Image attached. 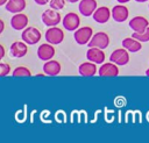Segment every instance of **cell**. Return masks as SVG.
Segmentation results:
<instances>
[{
	"instance_id": "cell-1",
	"label": "cell",
	"mask_w": 149,
	"mask_h": 143,
	"mask_svg": "<svg viewBox=\"0 0 149 143\" xmlns=\"http://www.w3.org/2000/svg\"><path fill=\"white\" fill-rule=\"evenodd\" d=\"M92 36H93V29L88 26L78 28L77 30H74V34H73V38H74L76 43L79 45L87 44L91 41Z\"/></svg>"
},
{
	"instance_id": "cell-2",
	"label": "cell",
	"mask_w": 149,
	"mask_h": 143,
	"mask_svg": "<svg viewBox=\"0 0 149 143\" xmlns=\"http://www.w3.org/2000/svg\"><path fill=\"white\" fill-rule=\"evenodd\" d=\"M41 37H42L41 31L35 27H27L22 30V34H21L22 41H24L28 45L36 44L37 42H40Z\"/></svg>"
},
{
	"instance_id": "cell-3",
	"label": "cell",
	"mask_w": 149,
	"mask_h": 143,
	"mask_svg": "<svg viewBox=\"0 0 149 143\" xmlns=\"http://www.w3.org/2000/svg\"><path fill=\"white\" fill-rule=\"evenodd\" d=\"M87 45H88V48L106 49L109 45V36L105 31H98L92 36V38L87 43Z\"/></svg>"
},
{
	"instance_id": "cell-4",
	"label": "cell",
	"mask_w": 149,
	"mask_h": 143,
	"mask_svg": "<svg viewBox=\"0 0 149 143\" xmlns=\"http://www.w3.org/2000/svg\"><path fill=\"white\" fill-rule=\"evenodd\" d=\"M109 62H113L119 66H123V65L128 64V62H129V51L123 47L119 48V49H115L109 56Z\"/></svg>"
},
{
	"instance_id": "cell-5",
	"label": "cell",
	"mask_w": 149,
	"mask_h": 143,
	"mask_svg": "<svg viewBox=\"0 0 149 143\" xmlns=\"http://www.w3.org/2000/svg\"><path fill=\"white\" fill-rule=\"evenodd\" d=\"M41 19H42V22H43L47 27L57 26V24L62 21L61 14H59L57 10L52 9V8L44 10V12L42 13V15H41Z\"/></svg>"
},
{
	"instance_id": "cell-6",
	"label": "cell",
	"mask_w": 149,
	"mask_h": 143,
	"mask_svg": "<svg viewBox=\"0 0 149 143\" xmlns=\"http://www.w3.org/2000/svg\"><path fill=\"white\" fill-rule=\"evenodd\" d=\"M62 23H63V27L69 30V31H74L79 28V24H80V17L77 13H73V12H69L65 14V16L62 19Z\"/></svg>"
},
{
	"instance_id": "cell-7",
	"label": "cell",
	"mask_w": 149,
	"mask_h": 143,
	"mask_svg": "<svg viewBox=\"0 0 149 143\" xmlns=\"http://www.w3.org/2000/svg\"><path fill=\"white\" fill-rule=\"evenodd\" d=\"M45 40H47V42H49V43H51L54 45L55 44H59L64 40V31L61 28L56 27V26L50 27L45 31Z\"/></svg>"
},
{
	"instance_id": "cell-8",
	"label": "cell",
	"mask_w": 149,
	"mask_h": 143,
	"mask_svg": "<svg viewBox=\"0 0 149 143\" xmlns=\"http://www.w3.org/2000/svg\"><path fill=\"white\" fill-rule=\"evenodd\" d=\"M54 44H51V43H43V44H41L38 48H37V57L41 59V60H43V62H47V60H50V59H52V57L55 56V53H56V50H55V48L52 47Z\"/></svg>"
},
{
	"instance_id": "cell-9",
	"label": "cell",
	"mask_w": 149,
	"mask_h": 143,
	"mask_svg": "<svg viewBox=\"0 0 149 143\" xmlns=\"http://www.w3.org/2000/svg\"><path fill=\"white\" fill-rule=\"evenodd\" d=\"M97 8H98L97 0H80L78 5V9L80 14L85 17L92 16Z\"/></svg>"
},
{
	"instance_id": "cell-10",
	"label": "cell",
	"mask_w": 149,
	"mask_h": 143,
	"mask_svg": "<svg viewBox=\"0 0 149 143\" xmlns=\"http://www.w3.org/2000/svg\"><path fill=\"white\" fill-rule=\"evenodd\" d=\"M28 52V44L24 41H15L9 48V53L14 58H22Z\"/></svg>"
},
{
	"instance_id": "cell-11",
	"label": "cell",
	"mask_w": 149,
	"mask_h": 143,
	"mask_svg": "<svg viewBox=\"0 0 149 143\" xmlns=\"http://www.w3.org/2000/svg\"><path fill=\"white\" fill-rule=\"evenodd\" d=\"M86 58L90 62H93L95 64H102L105 62L106 55L104 52V49L100 48H88L86 51Z\"/></svg>"
},
{
	"instance_id": "cell-12",
	"label": "cell",
	"mask_w": 149,
	"mask_h": 143,
	"mask_svg": "<svg viewBox=\"0 0 149 143\" xmlns=\"http://www.w3.org/2000/svg\"><path fill=\"white\" fill-rule=\"evenodd\" d=\"M28 16L26 14L21 13H16L12 16L10 19V27L14 30H23L24 28L28 27Z\"/></svg>"
},
{
	"instance_id": "cell-13",
	"label": "cell",
	"mask_w": 149,
	"mask_h": 143,
	"mask_svg": "<svg viewBox=\"0 0 149 143\" xmlns=\"http://www.w3.org/2000/svg\"><path fill=\"white\" fill-rule=\"evenodd\" d=\"M128 15H129L128 8L126 6H123V3L115 5L112 8V19L115 22H120V23L121 22H125L128 19Z\"/></svg>"
},
{
	"instance_id": "cell-14",
	"label": "cell",
	"mask_w": 149,
	"mask_h": 143,
	"mask_svg": "<svg viewBox=\"0 0 149 143\" xmlns=\"http://www.w3.org/2000/svg\"><path fill=\"white\" fill-rule=\"evenodd\" d=\"M118 66L119 65H116L113 62L102 63L98 70V73L101 77H116V76H119V67Z\"/></svg>"
},
{
	"instance_id": "cell-15",
	"label": "cell",
	"mask_w": 149,
	"mask_h": 143,
	"mask_svg": "<svg viewBox=\"0 0 149 143\" xmlns=\"http://www.w3.org/2000/svg\"><path fill=\"white\" fill-rule=\"evenodd\" d=\"M149 27V21L144 16H134L129 21V28L135 33H142Z\"/></svg>"
},
{
	"instance_id": "cell-16",
	"label": "cell",
	"mask_w": 149,
	"mask_h": 143,
	"mask_svg": "<svg viewBox=\"0 0 149 143\" xmlns=\"http://www.w3.org/2000/svg\"><path fill=\"white\" fill-rule=\"evenodd\" d=\"M111 15H112V12L109 10L108 7L106 6H101V7H98L95 9V12L93 13V20L97 22V23H106L108 22V20L111 19Z\"/></svg>"
},
{
	"instance_id": "cell-17",
	"label": "cell",
	"mask_w": 149,
	"mask_h": 143,
	"mask_svg": "<svg viewBox=\"0 0 149 143\" xmlns=\"http://www.w3.org/2000/svg\"><path fill=\"white\" fill-rule=\"evenodd\" d=\"M61 70H62L61 63L57 60H54V59L47 60L43 65V72L47 76H57V74H59Z\"/></svg>"
},
{
	"instance_id": "cell-18",
	"label": "cell",
	"mask_w": 149,
	"mask_h": 143,
	"mask_svg": "<svg viewBox=\"0 0 149 143\" xmlns=\"http://www.w3.org/2000/svg\"><path fill=\"white\" fill-rule=\"evenodd\" d=\"M78 72L80 76H84V77H91V76H94L98 70H97V65L95 63L93 62H84L79 65L78 67Z\"/></svg>"
},
{
	"instance_id": "cell-19",
	"label": "cell",
	"mask_w": 149,
	"mask_h": 143,
	"mask_svg": "<svg viewBox=\"0 0 149 143\" xmlns=\"http://www.w3.org/2000/svg\"><path fill=\"white\" fill-rule=\"evenodd\" d=\"M141 43H142V42H140L139 40L134 38L133 36H132V37H126V38H123L122 42H121L122 47L126 48L129 52H137V51H140V50L142 49V44H141Z\"/></svg>"
},
{
	"instance_id": "cell-20",
	"label": "cell",
	"mask_w": 149,
	"mask_h": 143,
	"mask_svg": "<svg viewBox=\"0 0 149 143\" xmlns=\"http://www.w3.org/2000/svg\"><path fill=\"white\" fill-rule=\"evenodd\" d=\"M5 8L7 12L13 14L21 13L26 8V0H8L5 5Z\"/></svg>"
},
{
	"instance_id": "cell-21",
	"label": "cell",
	"mask_w": 149,
	"mask_h": 143,
	"mask_svg": "<svg viewBox=\"0 0 149 143\" xmlns=\"http://www.w3.org/2000/svg\"><path fill=\"white\" fill-rule=\"evenodd\" d=\"M12 76L13 77H30L31 76V72H30V70L28 67L21 65V66H17L16 69L13 70Z\"/></svg>"
},
{
	"instance_id": "cell-22",
	"label": "cell",
	"mask_w": 149,
	"mask_h": 143,
	"mask_svg": "<svg viewBox=\"0 0 149 143\" xmlns=\"http://www.w3.org/2000/svg\"><path fill=\"white\" fill-rule=\"evenodd\" d=\"M134 38H136V40H139L140 42H148L149 41V27L144 30V31H142V33H133V35H132Z\"/></svg>"
},
{
	"instance_id": "cell-23",
	"label": "cell",
	"mask_w": 149,
	"mask_h": 143,
	"mask_svg": "<svg viewBox=\"0 0 149 143\" xmlns=\"http://www.w3.org/2000/svg\"><path fill=\"white\" fill-rule=\"evenodd\" d=\"M49 6L55 10H61L65 6V0H50Z\"/></svg>"
},
{
	"instance_id": "cell-24",
	"label": "cell",
	"mask_w": 149,
	"mask_h": 143,
	"mask_svg": "<svg viewBox=\"0 0 149 143\" xmlns=\"http://www.w3.org/2000/svg\"><path fill=\"white\" fill-rule=\"evenodd\" d=\"M10 72V65L5 63V62H0V76L5 77Z\"/></svg>"
},
{
	"instance_id": "cell-25",
	"label": "cell",
	"mask_w": 149,
	"mask_h": 143,
	"mask_svg": "<svg viewBox=\"0 0 149 143\" xmlns=\"http://www.w3.org/2000/svg\"><path fill=\"white\" fill-rule=\"evenodd\" d=\"M37 5H40V6H44V5H47V3H49L50 2V0H34Z\"/></svg>"
},
{
	"instance_id": "cell-26",
	"label": "cell",
	"mask_w": 149,
	"mask_h": 143,
	"mask_svg": "<svg viewBox=\"0 0 149 143\" xmlns=\"http://www.w3.org/2000/svg\"><path fill=\"white\" fill-rule=\"evenodd\" d=\"M5 57V47L1 44L0 45V59H2Z\"/></svg>"
},
{
	"instance_id": "cell-27",
	"label": "cell",
	"mask_w": 149,
	"mask_h": 143,
	"mask_svg": "<svg viewBox=\"0 0 149 143\" xmlns=\"http://www.w3.org/2000/svg\"><path fill=\"white\" fill-rule=\"evenodd\" d=\"M0 23H1V28H0V34H2V33H3V30H5V22H3V20H0Z\"/></svg>"
},
{
	"instance_id": "cell-28",
	"label": "cell",
	"mask_w": 149,
	"mask_h": 143,
	"mask_svg": "<svg viewBox=\"0 0 149 143\" xmlns=\"http://www.w3.org/2000/svg\"><path fill=\"white\" fill-rule=\"evenodd\" d=\"M8 0H0V6H5Z\"/></svg>"
},
{
	"instance_id": "cell-29",
	"label": "cell",
	"mask_w": 149,
	"mask_h": 143,
	"mask_svg": "<svg viewBox=\"0 0 149 143\" xmlns=\"http://www.w3.org/2000/svg\"><path fill=\"white\" fill-rule=\"evenodd\" d=\"M119 3H126V2H128V1H130V0H116Z\"/></svg>"
},
{
	"instance_id": "cell-30",
	"label": "cell",
	"mask_w": 149,
	"mask_h": 143,
	"mask_svg": "<svg viewBox=\"0 0 149 143\" xmlns=\"http://www.w3.org/2000/svg\"><path fill=\"white\" fill-rule=\"evenodd\" d=\"M68 2H71V3H74V2H77V1H80V0H66Z\"/></svg>"
},
{
	"instance_id": "cell-31",
	"label": "cell",
	"mask_w": 149,
	"mask_h": 143,
	"mask_svg": "<svg viewBox=\"0 0 149 143\" xmlns=\"http://www.w3.org/2000/svg\"><path fill=\"white\" fill-rule=\"evenodd\" d=\"M136 2H146V1H148V0H135Z\"/></svg>"
},
{
	"instance_id": "cell-32",
	"label": "cell",
	"mask_w": 149,
	"mask_h": 143,
	"mask_svg": "<svg viewBox=\"0 0 149 143\" xmlns=\"http://www.w3.org/2000/svg\"><path fill=\"white\" fill-rule=\"evenodd\" d=\"M146 76H148V77H149V69L146 71Z\"/></svg>"
},
{
	"instance_id": "cell-33",
	"label": "cell",
	"mask_w": 149,
	"mask_h": 143,
	"mask_svg": "<svg viewBox=\"0 0 149 143\" xmlns=\"http://www.w3.org/2000/svg\"><path fill=\"white\" fill-rule=\"evenodd\" d=\"M43 76H44V74H42V73H38L36 77H43Z\"/></svg>"
},
{
	"instance_id": "cell-34",
	"label": "cell",
	"mask_w": 149,
	"mask_h": 143,
	"mask_svg": "<svg viewBox=\"0 0 149 143\" xmlns=\"http://www.w3.org/2000/svg\"><path fill=\"white\" fill-rule=\"evenodd\" d=\"M148 8H149V7H148Z\"/></svg>"
}]
</instances>
